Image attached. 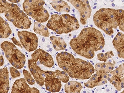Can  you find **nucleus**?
Segmentation results:
<instances>
[{"instance_id": "obj_5", "label": "nucleus", "mask_w": 124, "mask_h": 93, "mask_svg": "<svg viewBox=\"0 0 124 93\" xmlns=\"http://www.w3.org/2000/svg\"><path fill=\"white\" fill-rule=\"evenodd\" d=\"M93 21L98 28L108 35L111 36L114 33L113 29L118 27L117 10L106 8L100 9L94 15Z\"/></svg>"}, {"instance_id": "obj_28", "label": "nucleus", "mask_w": 124, "mask_h": 93, "mask_svg": "<svg viewBox=\"0 0 124 93\" xmlns=\"http://www.w3.org/2000/svg\"><path fill=\"white\" fill-rule=\"evenodd\" d=\"M24 78L25 79L26 82L30 85H33L35 83V80L31 76V74L28 71L24 70L23 71Z\"/></svg>"}, {"instance_id": "obj_29", "label": "nucleus", "mask_w": 124, "mask_h": 93, "mask_svg": "<svg viewBox=\"0 0 124 93\" xmlns=\"http://www.w3.org/2000/svg\"><path fill=\"white\" fill-rule=\"evenodd\" d=\"M16 69V68L15 67L13 68V67L10 68V73L12 77L13 78H17L20 76V72H19L18 70Z\"/></svg>"}, {"instance_id": "obj_2", "label": "nucleus", "mask_w": 124, "mask_h": 93, "mask_svg": "<svg viewBox=\"0 0 124 93\" xmlns=\"http://www.w3.org/2000/svg\"><path fill=\"white\" fill-rule=\"evenodd\" d=\"M58 65L72 78L88 79L95 72L94 67L90 62L80 58H75L67 52H61L56 56Z\"/></svg>"}, {"instance_id": "obj_7", "label": "nucleus", "mask_w": 124, "mask_h": 93, "mask_svg": "<svg viewBox=\"0 0 124 93\" xmlns=\"http://www.w3.org/2000/svg\"><path fill=\"white\" fill-rule=\"evenodd\" d=\"M0 46L4 52L6 58L13 66L17 69L24 67L26 62L25 56L15 45L6 41L2 43Z\"/></svg>"}, {"instance_id": "obj_19", "label": "nucleus", "mask_w": 124, "mask_h": 93, "mask_svg": "<svg viewBox=\"0 0 124 93\" xmlns=\"http://www.w3.org/2000/svg\"><path fill=\"white\" fill-rule=\"evenodd\" d=\"M82 88L81 84L76 81L68 82L65 86V91L66 93H80Z\"/></svg>"}, {"instance_id": "obj_22", "label": "nucleus", "mask_w": 124, "mask_h": 93, "mask_svg": "<svg viewBox=\"0 0 124 93\" xmlns=\"http://www.w3.org/2000/svg\"><path fill=\"white\" fill-rule=\"evenodd\" d=\"M0 37L7 38L11 34V30L8 24L1 17H0Z\"/></svg>"}, {"instance_id": "obj_24", "label": "nucleus", "mask_w": 124, "mask_h": 93, "mask_svg": "<svg viewBox=\"0 0 124 93\" xmlns=\"http://www.w3.org/2000/svg\"><path fill=\"white\" fill-rule=\"evenodd\" d=\"M117 23L120 30L124 32V10H117Z\"/></svg>"}, {"instance_id": "obj_14", "label": "nucleus", "mask_w": 124, "mask_h": 93, "mask_svg": "<svg viewBox=\"0 0 124 93\" xmlns=\"http://www.w3.org/2000/svg\"><path fill=\"white\" fill-rule=\"evenodd\" d=\"M108 74L102 73L101 75L93 74L87 82L85 83L86 87L92 89L97 86H102L107 83Z\"/></svg>"}, {"instance_id": "obj_15", "label": "nucleus", "mask_w": 124, "mask_h": 93, "mask_svg": "<svg viewBox=\"0 0 124 93\" xmlns=\"http://www.w3.org/2000/svg\"><path fill=\"white\" fill-rule=\"evenodd\" d=\"M113 43L119 57L124 58V34L118 33L113 40Z\"/></svg>"}, {"instance_id": "obj_3", "label": "nucleus", "mask_w": 124, "mask_h": 93, "mask_svg": "<svg viewBox=\"0 0 124 93\" xmlns=\"http://www.w3.org/2000/svg\"><path fill=\"white\" fill-rule=\"evenodd\" d=\"M0 13H4L8 20L17 28L27 30L30 27L31 23L28 16L16 4L0 0Z\"/></svg>"}, {"instance_id": "obj_12", "label": "nucleus", "mask_w": 124, "mask_h": 93, "mask_svg": "<svg viewBox=\"0 0 124 93\" xmlns=\"http://www.w3.org/2000/svg\"><path fill=\"white\" fill-rule=\"evenodd\" d=\"M31 59L36 62H39L45 67L51 68L54 65L52 57L48 53L41 49L36 50L31 55Z\"/></svg>"}, {"instance_id": "obj_31", "label": "nucleus", "mask_w": 124, "mask_h": 93, "mask_svg": "<svg viewBox=\"0 0 124 93\" xmlns=\"http://www.w3.org/2000/svg\"><path fill=\"white\" fill-rule=\"evenodd\" d=\"M0 66H2L4 63V60H3V56L2 55H0Z\"/></svg>"}, {"instance_id": "obj_9", "label": "nucleus", "mask_w": 124, "mask_h": 93, "mask_svg": "<svg viewBox=\"0 0 124 93\" xmlns=\"http://www.w3.org/2000/svg\"><path fill=\"white\" fill-rule=\"evenodd\" d=\"M22 45L27 51L31 52L37 49L38 44V39L33 33L28 31H18L17 33Z\"/></svg>"}, {"instance_id": "obj_27", "label": "nucleus", "mask_w": 124, "mask_h": 93, "mask_svg": "<svg viewBox=\"0 0 124 93\" xmlns=\"http://www.w3.org/2000/svg\"><path fill=\"white\" fill-rule=\"evenodd\" d=\"M114 56L112 51H109L106 53H99L97 55V59L100 61L106 62L109 58H111Z\"/></svg>"}, {"instance_id": "obj_16", "label": "nucleus", "mask_w": 124, "mask_h": 93, "mask_svg": "<svg viewBox=\"0 0 124 93\" xmlns=\"http://www.w3.org/2000/svg\"><path fill=\"white\" fill-rule=\"evenodd\" d=\"M0 92L8 93L10 89L9 81V72L5 67L0 70Z\"/></svg>"}, {"instance_id": "obj_13", "label": "nucleus", "mask_w": 124, "mask_h": 93, "mask_svg": "<svg viewBox=\"0 0 124 93\" xmlns=\"http://www.w3.org/2000/svg\"><path fill=\"white\" fill-rule=\"evenodd\" d=\"M12 93H39L40 91L35 88L30 87L24 78L17 79L13 85Z\"/></svg>"}, {"instance_id": "obj_10", "label": "nucleus", "mask_w": 124, "mask_h": 93, "mask_svg": "<svg viewBox=\"0 0 124 93\" xmlns=\"http://www.w3.org/2000/svg\"><path fill=\"white\" fill-rule=\"evenodd\" d=\"M44 85L47 90L51 92H59L62 86L61 81L57 78L55 72L45 71Z\"/></svg>"}, {"instance_id": "obj_17", "label": "nucleus", "mask_w": 124, "mask_h": 93, "mask_svg": "<svg viewBox=\"0 0 124 93\" xmlns=\"http://www.w3.org/2000/svg\"><path fill=\"white\" fill-rule=\"evenodd\" d=\"M116 62L113 60L112 62L98 63L94 66L95 72L98 75L102 73L109 74L114 68Z\"/></svg>"}, {"instance_id": "obj_20", "label": "nucleus", "mask_w": 124, "mask_h": 93, "mask_svg": "<svg viewBox=\"0 0 124 93\" xmlns=\"http://www.w3.org/2000/svg\"><path fill=\"white\" fill-rule=\"evenodd\" d=\"M108 81L114 86L115 87L118 91H120L124 88V76L121 78L112 75L108 74Z\"/></svg>"}, {"instance_id": "obj_21", "label": "nucleus", "mask_w": 124, "mask_h": 93, "mask_svg": "<svg viewBox=\"0 0 124 93\" xmlns=\"http://www.w3.org/2000/svg\"><path fill=\"white\" fill-rule=\"evenodd\" d=\"M50 39L55 51H58L61 50H65L67 46V44L63 39L60 37L53 36L50 37Z\"/></svg>"}, {"instance_id": "obj_26", "label": "nucleus", "mask_w": 124, "mask_h": 93, "mask_svg": "<svg viewBox=\"0 0 124 93\" xmlns=\"http://www.w3.org/2000/svg\"><path fill=\"white\" fill-rule=\"evenodd\" d=\"M110 74L114 76L121 78L124 76V63L119 66L117 68L110 72Z\"/></svg>"}, {"instance_id": "obj_30", "label": "nucleus", "mask_w": 124, "mask_h": 93, "mask_svg": "<svg viewBox=\"0 0 124 93\" xmlns=\"http://www.w3.org/2000/svg\"><path fill=\"white\" fill-rule=\"evenodd\" d=\"M11 39L13 41V43H14L15 45L18 46H20V47L22 48H23V47H22L23 46L22 45L21 43L18 40H17L16 39L15 37H13V38H12Z\"/></svg>"}, {"instance_id": "obj_33", "label": "nucleus", "mask_w": 124, "mask_h": 93, "mask_svg": "<svg viewBox=\"0 0 124 93\" xmlns=\"http://www.w3.org/2000/svg\"><path fill=\"white\" fill-rule=\"evenodd\" d=\"M122 93H124V89H123V92H122Z\"/></svg>"}, {"instance_id": "obj_8", "label": "nucleus", "mask_w": 124, "mask_h": 93, "mask_svg": "<svg viewBox=\"0 0 124 93\" xmlns=\"http://www.w3.org/2000/svg\"><path fill=\"white\" fill-rule=\"evenodd\" d=\"M71 3L79 11L80 15V22L82 24L87 23L92 13V10L88 0H67Z\"/></svg>"}, {"instance_id": "obj_34", "label": "nucleus", "mask_w": 124, "mask_h": 93, "mask_svg": "<svg viewBox=\"0 0 124 93\" xmlns=\"http://www.w3.org/2000/svg\"></svg>"}, {"instance_id": "obj_1", "label": "nucleus", "mask_w": 124, "mask_h": 93, "mask_svg": "<svg viewBox=\"0 0 124 93\" xmlns=\"http://www.w3.org/2000/svg\"><path fill=\"white\" fill-rule=\"evenodd\" d=\"M70 44L77 54L92 59L95 53L104 46V38L100 31L93 27H88L82 30L76 38L72 39Z\"/></svg>"}, {"instance_id": "obj_23", "label": "nucleus", "mask_w": 124, "mask_h": 93, "mask_svg": "<svg viewBox=\"0 0 124 93\" xmlns=\"http://www.w3.org/2000/svg\"><path fill=\"white\" fill-rule=\"evenodd\" d=\"M34 30L35 33L43 37H48L49 36V32L47 27H46L45 26L38 22L34 23Z\"/></svg>"}, {"instance_id": "obj_25", "label": "nucleus", "mask_w": 124, "mask_h": 93, "mask_svg": "<svg viewBox=\"0 0 124 93\" xmlns=\"http://www.w3.org/2000/svg\"><path fill=\"white\" fill-rule=\"evenodd\" d=\"M55 73L56 77L59 79L61 82L65 83L69 82L70 79L69 75L65 71L56 70L55 71Z\"/></svg>"}, {"instance_id": "obj_4", "label": "nucleus", "mask_w": 124, "mask_h": 93, "mask_svg": "<svg viewBox=\"0 0 124 93\" xmlns=\"http://www.w3.org/2000/svg\"><path fill=\"white\" fill-rule=\"evenodd\" d=\"M48 28L58 34H68L78 30L80 24L75 17L65 14L53 15L47 24Z\"/></svg>"}, {"instance_id": "obj_11", "label": "nucleus", "mask_w": 124, "mask_h": 93, "mask_svg": "<svg viewBox=\"0 0 124 93\" xmlns=\"http://www.w3.org/2000/svg\"><path fill=\"white\" fill-rule=\"evenodd\" d=\"M28 63L30 71L36 82L40 86H42L44 85L45 79V71L41 69L37 62L32 59L29 60Z\"/></svg>"}, {"instance_id": "obj_6", "label": "nucleus", "mask_w": 124, "mask_h": 93, "mask_svg": "<svg viewBox=\"0 0 124 93\" xmlns=\"http://www.w3.org/2000/svg\"><path fill=\"white\" fill-rule=\"evenodd\" d=\"M44 0H25L23 3L24 11L28 16L39 23L46 22L49 14L44 8Z\"/></svg>"}, {"instance_id": "obj_18", "label": "nucleus", "mask_w": 124, "mask_h": 93, "mask_svg": "<svg viewBox=\"0 0 124 93\" xmlns=\"http://www.w3.org/2000/svg\"><path fill=\"white\" fill-rule=\"evenodd\" d=\"M53 8L58 12H65L69 13L70 10V7L68 3L62 0H55L50 3Z\"/></svg>"}, {"instance_id": "obj_32", "label": "nucleus", "mask_w": 124, "mask_h": 93, "mask_svg": "<svg viewBox=\"0 0 124 93\" xmlns=\"http://www.w3.org/2000/svg\"><path fill=\"white\" fill-rule=\"evenodd\" d=\"M8 0L12 3H18L20 1V0Z\"/></svg>"}]
</instances>
